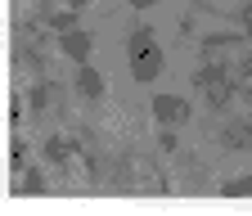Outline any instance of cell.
Segmentation results:
<instances>
[{
  "label": "cell",
  "mask_w": 252,
  "mask_h": 216,
  "mask_svg": "<svg viewBox=\"0 0 252 216\" xmlns=\"http://www.w3.org/2000/svg\"><path fill=\"white\" fill-rule=\"evenodd\" d=\"M126 63H131V77L135 81H153L158 72L167 68V54H162V41L153 36V27H131L126 36Z\"/></svg>",
  "instance_id": "6da1fadb"
},
{
  "label": "cell",
  "mask_w": 252,
  "mask_h": 216,
  "mask_svg": "<svg viewBox=\"0 0 252 216\" xmlns=\"http://www.w3.org/2000/svg\"><path fill=\"white\" fill-rule=\"evenodd\" d=\"M72 81H77V95H81V99H90V104H94V99H104V77L90 68V59H86V63H77Z\"/></svg>",
  "instance_id": "5b68a950"
},
{
  "label": "cell",
  "mask_w": 252,
  "mask_h": 216,
  "mask_svg": "<svg viewBox=\"0 0 252 216\" xmlns=\"http://www.w3.org/2000/svg\"><path fill=\"white\" fill-rule=\"evenodd\" d=\"M41 153H45V162H50V167H59V171H68V162H72V153H81V144H72V140H63V135H50V140L41 144Z\"/></svg>",
  "instance_id": "8992f818"
},
{
  "label": "cell",
  "mask_w": 252,
  "mask_h": 216,
  "mask_svg": "<svg viewBox=\"0 0 252 216\" xmlns=\"http://www.w3.org/2000/svg\"><path fill=\"white\" fill-rule=\"evenodd\" d=\"M153 117L158 126H180V122H189V99L185 95H153Z\"/></svg>",
  "instance_id": "3957f363"
},
{
  "label": "cell",
  "mask_w": 252,
  "mask_h": 216,
  "mask_svg": "<svg viewBox=\"0 0 252 216\" xmlns=\"http://www.w3.org/2000/svg\"><path fill=\"white\" fill-rule=\"evenodd\" d=\"M243 32L252 36V0H243Z\"/></svg>",
  "instance_id": "8fae6325"
},
{
  "label": "cell",
  "mask_w": 252,
  "mask_h": 216,
  "mask_svg": "<svg viewBox=\"0 0 252 216\" xmlns=\"http://www.w3.org/2000/svg\"><path fill=\"white\" fill-rule=\"evenodd\" d=\"M220 140H225V149H248L252 144V126H248V122H234V126L220 131Z\"/></svg>",
  "instance_id": "52a82bcc"
},
{
  "label": "cell",
  "mask_w": 252,
  "mask_h": 216,
  "mask_svg": "<svg viewBox=\"0 0 252 216\" xmlns=\"http://www.w3.org/2000/svg\"><path fill=\"white\" fill-rule=\"evenodd\" d=\"M9 162H14V167L27 162V140H14V144H9Z\"/></svg>",
  "instance_id": "30bf717a"
},
{
  "label": "cell",
  "mask_w": 252,
  "mask_h": 216,
  "mask_svg": "<svg viewBox=\"0 0 252 216\" xmlns=\"http://www.w3.org/2000/svg\"><path fill=\"white\" fill-rule=\"evenodd\" d=\"M198 90H203V99H207L212 108H225V104L234 99V68L207 63V68L198 72Z\"/></svg>",
  "instance_id": "7a4b0ae2"
},
{
  "label": "cell",
  "mask_w": 252,
  "mask_h": 216,
  "mask_svg": "<svg viewBox=\"0 0 252 216\" xmlns=\"http://www.w3.org/2000/svg\"><path fill=\"white\" fill-rule=\"evenodd\" d=\"M63 5H68V9H77V14H81V9L90 5V0H63Z\"/></svg>",
  "instance_id": "7c38bea8"
},
{
  "label": "cell",
  "mask_w": 252,
  "mask_h": 216,
  "mask_svg": "<svg viewBox=\"0 0 252 216\" xmlns=\"http://www.w3.org/2000/svg\"><path fill=\"white\" fill-rule=\"evenodd\" d=\"M220 194H252V176H243V180H230V185H220Z\"/></svg>",
  "instance_id": "9c48e42d"
},
{
  "label": "cell",
  "mask_w": 252,
  "mask_h": 216,
  "mask_svg": "<svg viewBox=\"0 0 252 216\" xmlns=\"http://www.w3.org/2000/svg\"><path fill=\"white\" fill-rule=\"evenodd\" d=\"M54 41H59V50L68 54L72 63H86V59H90V45H94V36L86 32V27H68V32H59Z\"/></svg>",
  "instance_id": "277c9868"
},
{
  "label": "cell",
  "mask_w": 252,
  "mask_h": 216,
  "mask_svg": "<svg viewBox=\"0 0 252 216\" xmlns=\"http://www.w3.org/2000/svg\"><path fill=\"white\" fill-rule=\"evenodd\" d=\"M14 189H18V194H45V176H41V167H27L23 180H14Z\"/></svg>",
  "instance_id": "ba28073f"
},
{
  "label": "cell",
  "mask_w": 252,
  "mask_h": 216,
  "mask_svg": "<svg viewBox=\"0 0 252 216\" xmlns=\"http://www.w3.org/2000/svg\"><path fill=\"white\" fill-rule=\"evenodd\" d=\"M126 5H131V9H149V5H153V0H126Z\"/></svg>",
  "instance_id": "4fadbf2b"
}]
</instances>
